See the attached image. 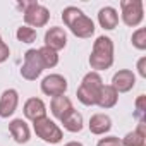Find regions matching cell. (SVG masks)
Returning a JSON list of instances; mask_svg holds the SVG:
<instances>
[{"label":"cell","instance_id":"21","mask_svg":"<svg viewBox=\"0 0 146 146\" xmlns=\"http://www.w3.org/2000/svg\"><path fill=\"white\" fill-rule=\"evenodd\" d=\"M16 36H17V40L23 41V43H33L38 35H36V29H33V28H29V26H21V28H17Z\"/></svg>","mask_w":146,"mask_h":146},{"label":"cell","instance_id":"3","mask_svg":"<svg viewBox=\"0 0 146 146\" xmlns=\"http://www.w3.org/2000/svg\"><path fill=\"white\" fill-rule=\"evenodd\" d=\"M102 86H103L102 76L98 74V72L91 70V72H88V74L83 78V81H81V84H79V88L76 91V96H78V100L83 105L93 107L98 102V95H100Z\"/></svg>","mask_w":146,"mask_h":146},{"label":"cell","instance_id":"1","mask_svg":"<svg viewBox=\"0 0 146 146\" xmlns=\"http://www.w3.org/2000/svg\"><path fill=\"white\" fill-rule=\"evenodd\" d=\"M62 21L76 38H91L95 35L93 19L74 5H69L62 11Z\"/></svg>","mask_w":146,"mask_h":146},{"label":"cell","instance_id":"23","mask_svg":"<svg viewBox=\"0 0 146 146\" xmlns=\"http://www.w3.org/2000/svg\"><path fill=\"white\" fill-rule=\"evenodd\" d=\"M96 146H122V141L117 136H107V137H102Z\"/></svg>","mask_w":146,"mask_h":146},{"label":"cell","instance_id":"27","mask_svg":"<svg viewBox=\"0 0 146 146\" xmlns=\"http://www.w3.org/2000/svg\"><path fill=\"white\" fill-rule=\"evenodd\" d=\"M64 146H83V144H81L79 141H70V143H65Z\"/></svg>","mask_w":146,"mask_h":146},{"label":"cell","instance_id":"13","mask_svg":"<svg viewBox=\"0 0 146 146\" xmlns=\"http://www.w3.org/2000/svg\"><path fill=\"white\" fill-rule=\"evenodd\" d=\"M9 132H11V136L14 137V141L19 143V144L28 143L29 137H31V131H29L26 120H23V119H14V120H11V122H9Z\"/></svg>","mask_w":146,"mask_h":146},{"label":"cell","instance_id":"16","mask_svg":"<svg viewBox=\"0 0 146 146\" xmlns=\"http://www.w3.org/2000/svg\"><path fill=\"white\" fill-rule=\"evenodd\" d=\"M120 141H122V146H144L146 144V124L139 122L137 127L127 132Z\"/></svg>","mask_w":146,"mask_h":146},{"label":"cell","instance_id":"25","mask_svg":"<svg viewBox=\"0 0 146 146\" xmlns=\"http://www.w3.org/2000/svg\"><path fill=\"white\" fill-rule=\"evenodd\" d=\"M9 55H11V48L5 45V41L2 40V36H0V64L5 62L9 58Z\"/></svg>","mask_w":146,"mask_h":146},{"label":"cell","instance_id":"2","mask_svg":"<svg viewBox=\"0 0 146 146\" xmlns=\"http://www.w3.org/2000/svg\"><path fill=\"white\" fill-rule=\"evenodd\" d=\"M113 64V41L108 36H98L93 43V50L90 55V65L95 72L107 70Z\"/></svg>","mask_w":146,"mask_h":146},{"label":"cell","instance_id":"17","mask_svg":"<svg viewBox=\"0 0 146 146\" xmlns=\"http://www.w3.org/2000/svg\"><path fill=\"white\" fill-rule=\"evenodd\" d=\"M60 122H62L64 129L69 131V132H79V131H83V127H84L83 115H81L78 110H74V108H72L70 112H67V113L60 119Z\"/></svg>","mask_w":146,"mask_h":146},{"label":"cell","instance_id":"8","mask_svg":"<svg viewBox=\"0 0 146 146\" xmlns=\"http://www.w3.org/2000/svg\"><path fill=\"white\" fill-rule=\"evenodd\" d=\"M41 91L46 96H60L67 91V79L62 74H48L41 81Z\"/></svg>","mask_w":146,"mask_h":146},{"label":"cell","instance_id":"18","mask_svg":"<svg viewBox=\"0 0 146 146\" xmlns=\"http://www.w3.org/2000/svg\"><path fill=\"white\" fill-rule=\"evenodd\" d=\"M72 108H74V105H72L70 98H67L65 95H60V96H53L52 102H50V110L53 113L55 119H62L67 112H70Z\"/></svg>","mask_w":146,"mask_h":146},{"label":"cell","instance_id":"19","mask_svg":"<svg viewBox=\"0 0 146 146\" xmlns=\"http://www.w3.org/2000/svg\"><path fill=\"white\" fill-rule=\"evenodd\" d=\"M98 23L103 29H115L117 24H119V14L113 7L107 5V7H102L100 12H98Z\"/></svg>","mask_w":146,"mask_h":146},{"label":"cell","instance_id":"11","mask_svg":"<svg viewBox=\"0 0 146 146\" xmlns=\"http://www.w3.org/2000/svg\"><path fill=\"white\" fill-rule=\"evenodd\" d=\"M65 45H67V33L64 31V28L52 26L50 29H46V33H45V46H48L53 52H58V50L65 48Z\"/></svg>","mask_w":146,"mask_h":146},{"label":"cell","instance_id":"5","mask_svg":"<svg viewBox=\"0 0 146 146\" xmlns=\"http://www.w3.org/2000/svg\"><path fill=\"white\" fill-rule=\"evenodd\" d=\"M33 129L36 132V136L40 139H43L45 143H50V144H57L62 141L64 137V132L62 129L48 117H43V119H38L33 122Z\"/></svg>","mask_w":146,"mask_h":146},{"label":"cell","instance_id":"14","mask_svg":"<svg viewBox=\"0 0 146 146\" xmlns=\"http://www.w3.org/2000/svg\"><path fill=\"white\" fill-rule=\"evenodd\" d=\"M90 131L96 136H102V134H107L110 129H112V119L107 115V113H93L90 117V124H88Z\"/></svg>","mask_w":146,"mask_h":146},{"label":"cell","instance_id":"10","mask_svg":"<svg viewBox=\"0 0 146 146\" xmlns=\"http://www.w3.org/2000/svg\"><path fill=\"white\" fill-rule=\"evenodd\" d=\"M112 86L117 93H127L136 86V76L134 72L129 69H122L119 72H115L112 78Z\"/></svg>","mask_w":146,"mask_h":146},{"label":"cell","instance_id":"9","mask_svg":"<svg viewBox=\"0 0 146 146\" xmlns=\"http://www.w3.org/2000/svg\"><path fill=\"white\" fill-rule=\"evenodd\" d=\"M17 105H19V93L14 88L5 90L0 96V117L9 119L11 115H14V112L17 110Z\"/></svg>","mask_w":146,"mask_h":146},{"label":"cell","instance_id":"26","mask_svg":"<svg viewBox=\"0 0 146 146\" xmlns=\"http://www.w3.org/2000/svg\"><path fill=\"white\" fill-rule=\"evenodd\" d=\"M137 72L141 78H146V57H141L137 60Z\"/></svg>","mask_w":146,"mask_h":146},{"label":"cell","instance_id":"22","mask_svg":"<svg viewBox=\"0 0 146 146\" xmlns=\"http://www.w3.org/2000/svg\"><path fill=\"white\" fill-rule=\"evenodd\" d=\"M132 45L137 48V50H146V28H139L132 33V38H131Z\"/></svg>","mask_w":146,"mask_h":146},{"label":"cell","instance_id":"20","mask_svg":"<svg viewBox=\"0 0 146 146\" xmlns=\"http://www.w3.org/2000/svg\"><path fill=\"white\" fill-rule=\"evenodd\" d=\"M38 52L41 55V60L45 64V69H52V67H55L58 64V53L53 52V50H50L48 46H41V48H38Z\"/></svg>","mask_w":146,"mask_h":146},{"label":"cell","instance_id":"7","mask_svg":"<svg viewBox=\"0 0 146 146\" xmlns=\"http://www.w3.org/2000/svg\"><path fill=\"white\" fill-rule=\"evenodd\" d=\"M120 16L125 26L136 28L144 19V5L141 0H122L120 2Z\"/></svg>","mask_w":146,"mask_h":146},{"label":"cell","instance_id":"15","mask_svg":"<svg viewBox=\"0 0 146 146\" xmlns=\"http://www.w3.org/2000/svg\"><path fill=\"white\" fill-rule=\"evenodd\" d=\"M119 102V93L113 90L112 84H103L102 90H100V95H98V102L96 105L103 110H108V108H113Z\"/></svg>","mask_w":146,"mask_h":146},{"label":"cell","instance_id":"24","mask_svg":"<svg viewBox=\"0 0 146 146\" xmlns=\"http://www.w3.org/2000/svg\"><path fill=\"white\" fill-rule=\"evenodd\" d=\"M136 110H137V115L143 119L144 112H146V95H139L137 96V100H136Z\"/></svg>","mask_w":146,"mask_h":146},{"label":"cell","instance_id":"4","mask_svg":"<svg viewBox=\"0 0 146 146\" xmlns=\"http://www.w3.org/2000/svg\"><path fill=\"white\" fill-rule=\"evenodd\" d=\"M19 7L23 9L26 26L35 29V28H43L48 24L50 11L45 5H41L38 2H23V4H19Z\"/></svg>","mask_w":146,"mask_h":146},{"label":"cell","instance_id":"12","mask_svg":"<svg viewBox=\"0 0 146 146\" xmlns=\"http://www.w3.org/2000/svg\"><path fill=\"white\" fill-rule=\"evenodd\" d=\"M23 112H24L26 119H29L31 122H35L38 119L46 117V105H45V102L41 98H29V100H26Z\"/></svg>","mask_w":146,"mask_h":146},{"label":"cell","instance_id":"6","mask_svg":"<svg viewBox=\"0 0 146 146\" xmlns=\"http://www.w3.org/2000/svg\"><path fill=\"white\" fill-rule=\"evenodd\" d=\"M45 70V64L41 60V55L36 48H31L24 53V64L21 67V76L26 81H36L41 72Z\"/></svg>","mask_w":146,"mask_h":146}]
</instances>
